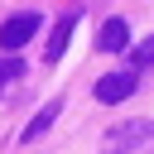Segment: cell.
<instances>
[{
    "label": "cell",
    "mask_w": 154,
    "mask_h": 154,
    "mask_svg": "<svg viewBox=\"0 0 154 154\" xmlns=\"http://www.w3.org/2000/svg\"><path fill=\"white\" fill-rule=\"evenodd\" d=\"M135 87H140V82H135V67H125V72H106V77L96 82V101H106V106H111V101H125Z\"/></svg>",
    "instance_id": "cell-3"
},
{
    "label": "cell",
    "mask_w": 154,
    "mask_h": 154,
    "mask_svg": "<svg viewBox=\"0 0 154 154\" xmlns=\"http://www.w3.org/2000/svg\"><path fill=\"white\" fill-rule=\"evenodd\" d=\"M140 144H154V120H125L101 140V154H135Z\"/></svg>",
    "instance_id": "cell-1"
},
{
    "label": "cell",
    "mask_w": 154,
    "mask_h": 154,
    "mask_svg": "<svg viewBox=\"0 0 154 154\" xmlns=\"http://www.w3.org/2000/svg\"><path fill=\"white\" fill-rule=\"evenodd\" d=\"M58 111H63V101H48V106H43V111H38V116H34L29 125H24V140H38V135H43V130L53 125V116H58Z\"/></svg>",
    "instance_id": "cell-6"
},
{
    "label": "cell",
    "mask_w": 154,
    "mask_h": 154,
    "mask_svg": "<svg viewBox=\"0 0 154 154\" xmlns=\"http://www.w3.org/2000/svg\"><path fill=\"white\" fill-rule=\"evenodd\" d=\"M144 63H154V38H149V43H140V48L130 53V67H144Z\"/></svg>",
    "instance_id": "cell-8"
},
{
    "label": "cell",
    "mask_w": 154,
    "mask_h": 154,
    "mask_svg": "<svg viewBox=\"0 0 154 154\" xmlns=\"http://www.w3.org/2000/svg\"><path fill=\"white\" fill-rule=\"evenodd\" d=\"M82 14V10H77ZM77 14H63L58 24H53V34H48V48H43V58L48 63H58L63 53H67V43H72V29H77Z\"/></svg>",
    "instance_id": "cell-4"
},
{
    "label": "cell",
    "mask_w": 154,
    "mask_h": 154,
    "mask_svg": "<svg viewBox=\"0 0 154 154\" xmlns=\"http://www.w3.org/2000/svg\"><path fill=\"white\" fill-rule=\"evenodd\" d=\"M14 77H24V63H19V58H0V91H5Z\"/></svg>",
    "instance_id": "cell-7"
},
{
    "label": "cell",
    "mask_w": 154,
    "mask_h": 154,
    "mask_svg": "<svg viewBox=\"0 0 154 154\" xmlns=\"http://www.w3.org/2000/svg\"><path fill=\"white\" fill-rule=\"evenodd\" d=\"M34 34H38V14H10V19L0 24V48L14 53V48H24Z\"/></svg>",
    "instance_id": "cell-2"
},
{
    "label": "cell",
    "mask_w": 154,
    "mask_h": 154,
    "mask_svg": "<svg viewBox=\"0 0 154 154\" xmlns=\"http://www.w3.org/2000/svg\"><path fill=\"white\" fill-rule=\"evenodd\" d=\"M96 48H101V53H120V48H130V24H125V19H106L101 34H96Z\"/></svg>",
    "instance_id": "cell-5"
}]
</instances>
